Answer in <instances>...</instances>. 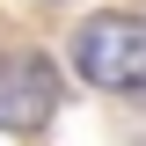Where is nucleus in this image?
Instances as JSON below:
<instances>
[{"instance_id": "1", "label": "nucleus", "mask_w": 146, "mask_h": 146, "mask_svg": "<svg viewBox=\"0 0 146 146\" xmlns=\"http://www.w3.org/2000/svg\"><path fill=\"white\" fill-rule=\"evenodd\" d=\"M73 66L110 95H146V15H88L73 29Z\"/></svg>"}, {"instance_id": "2", "label": "nucleus", "mask_w": 146, "mask_h": 146, "mask_svg": "<svg viewBox=\"0 0 146 146\" xmlns=\"http://www.w3.org/2000/svg\"><path fill=\"white\" fill-rule=\"evenodd\" d=\"M58 117V66L51 58H0V131H36Z\"/></svg>"}]
</instances>
